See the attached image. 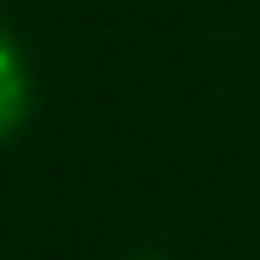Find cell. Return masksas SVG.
<instances>
[{
    "label": "cell",
    "mask_w": 260,
    "mask_h": 260,
    "mask_svg": "<svg viewBox=\"0 0 260 260\" xmlns=\"http://www.w3.org/2000/svg\"><path fill=\"white\" fill-rule=\"evenodd\" d=\"M22 122H28V67L11 34L0 28V139H11Z\"/></svg>",
    "instance_id": "obj_1"
}]
</instances>
